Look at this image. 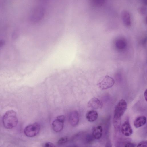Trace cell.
<instances>
[{
	"label": "cell",
	"instance_id": "cell-7",
	"mask_svg": "<svg viewBox=\"0 0 147 147\" xmlns=\"http://www.w3.org/2000/svg\"><path fill=\"white\" fill-rule=\"evenodd\" d=\"M121 131L123 135L127 136H130L133 132L130 124L127 121H125L122 124L121 127Z\"/></svg>",
	"mask_w": 147,
	"mask_h": 147
},
{
	"label": "cell",
	"instance_id": "cell-8",
	"mask_svg": "<svg viewBox=\"0 0 147 147\" xmlns=\"http://www.w3.org/2000/svg\"><path fill=\"white\" fill-rule=\"evenodd\" d=\"M69 121L70 124L73 127L77 125L79 121V116L78 112L76 111L71 112L69 116Z\"/></svg>",
	"mask_w": 147,
	"mask_h": 147
},
{
	"label": "cell",
	"instance_id": "cell-10",
	"mask_svg": "<svg viewBox=\"0 0 147 147\" xmlns=\"http://www.w3.org/2000/svg\"><path fill=\"white\" fill-rule=\"evenodd\" d=\"M98 117V114L97 112L94 110L89 111L86 115V119L90 122L95 121L97 119Z\"/></svg>",
	"mask_w": 147,
	"mask_h": 147
},
{
	"label": "cell",
	"instance_id": "cell-3",
	"mask_svg": "<svg viewBox=\"0 0 147 147\" xmlns=\"http://www.w3.org/2000/svg\"><path fill=\"white\" fill-rule=\"evenodd\" d=\"M127 104L124 99H121L116 105L114 112V117L121 118L126 110Z\"/></svg>",
	"mask_w": 147,
	"mask_h": 147
},
{
	"label": "cell",
	"instance_id": "cell-11",
	"mask_svg": "<svg viewBox=\"0 0 147 147\" xmlns=\"http://www.w3.org/2000/svg\"><path fill=\"white\" fill-rule=\"evenodd\" d=\"M146 122V118L144 116H141L136 119L134 125L136 128H138L144 125Z\"/></svg>",
	"mask_w": 147,
	"mask_h": 147
},
{
	"label": "cell",
	"instance_id": "cell-15",
	"mask_svg": "<svg viewBox=\"0 0 147 147\" xmlns=\"http://www.w3.org/2000/svg\"><path fill=\"white\" fill-rule=\"evenodd\" d=\"M147 146V141H143L138 143L137 147H145Z\"/></svg>",
	"mask_w": 147,
	"mask_h": 147
},
{
	"label": "cell",
	"instance_id": "cell-14",
	"mask_svg": "<svg viewBox=\"0 0 147 147\" xmlns=\"http://www.w3.org/2000/svg\"><path fill=\"white\" fill-rule=\"evenodd\" d=\"M68 140V138L67 136H64L61 138L58 141L57 143L58 145H62L67 142Z\"/></svg>",
	"mask_w": 147,
	"mask_h": 147
},
{
	"label": "cell",
	"instance_id": "cell-5",
	"mask_svg": "<svg viewBox=\"0 0 147 147\" xmlns=\"http://www.w3.org/2000/svg\"><path fill=\"white\" fill-rule=\"evenodd\" d=\"M65 117L63 115L58 116L53 122L52 125L53 130L56 132H60L63 129Z\"/></svg>",
	"mask_w": 147,
	"mask_h": 147
},
{
	"label": "cell",
	"instance_id": "cell-6",
	"mask_svg": "<svg viewBox=\"0 0 147 147\" xmlns=\"http://www.w3.org/2000/svg\"><path fill=\"white\" fill-rule=\"evenodd\" d=\"M87 106L88 107L93 109H97L101 108L103 106V104L98 98L94 97L89 101Z\"/></svg>",
	"mask_w": 147,
	"mask_h": 147
},
{
	"label": "cell",
	"instance_id": "cell-17",
	"mask_svg": "<svg viewBox=\"0 0 147 147\" xmlns=\"http://www.w3.org/2000/svg\"><path fill=\"white\" fill-rule=\"evenodd\" d=\"M55 146L53 143L50 142H46L44 144V146L46 147H54Z\"/></svg>",
	"mask_w": 147,
	"mask_h": 147
},
{
	"label": "cell",
	"instance_id": "cell-4",
	"mask_svg": "<svg viewBox=\"0 0 147 147\" xmlns=\"http://www.w3.org/2000/svg\"><path fill=\"white\" fill-rule=\"evenodd\" d=\"M115 83V81L112 78L106 75L102 80L97 84V85L101 89L105 90L112 87Z\"/></svg>",
	"mask_w": 147,
	"mask_h": 147
},
{
	"label": "cell",
	"instance_id": "cell-12",
	"mask_svg": "<svg viewBox=\"0 0 147 147\" xmlns=\"http://www.w3.org/2000/svg\"><path fill=\"white\" fill-rule=\"evenodd\" d=\"M115 45L116 48L118 50L122 51L123 50L126 48V42L124 39L119 38L116 41Z\"/></svg>",
	"mask_w": 147,
	"mask_h": 147
},
{
	"label": "cell",
	"instance_id": "cell-19",
	"mask_svg": "<svg viewBox=\"0 0 147 147\" xmlns=\"http://www.w3.org/2000/svg\"><path fill=\"white\" fill-rule=\"evenodd\" d=\"M144 96L145 99L146 101H147V90H146L145 91L144 93Z\"/></svg>",
	"mask_w": 147,
	"mask_h": 147
},
{
	"label": "cell",
	"instance_id": "cell-1",
	"mask_svg": "<svg viewBox=\"0 0 147 147\" xmlns=\"http://www.w3.org/2000/svg\"><path fill=\"white\" fill-rule=\"evenodd\" d=\"M2 121L4 127L7 129L15 127L18 123V119L16 112L13 110L7 111L3 115Z\"/></svg>",
	"mask_w": 147,
	"mask_h": 147
},
{
	"label": "cell",
	"instance_id": "cell-2",
	"mask_svg": "<svg viewBox=\"0 0 147 147\" xmlns=\"http://www.w3.org/2000/svg\"><path fill=\"white\" fill-rule=\"evenodd\" d=\"M40 130V125L37 122L27 126L25 128L24 132L27 136L32 137L36 136Z\"/></svg>",
	"mask_w": 147,
	"mask_h": 147
},
{
	"label": "cell",
	"instance_id": "cell-13",
	"mask_svg": "<svg viewBox=\"0 0 147 147\" xmlns=\"http://www.w3.org/2000/svg\"><path fill=\"white\" fill-rule=\"evenodd\" d=\"M121 118H118L114 117L113 120V125L115 129L117 131L120 130L121 125Z\"/></svg>",
	"mask_w": 147,
	"mask_h": 147
},
{
	"label": "cell",
	"instance_id": "cell-9",
	"mask_svg": "<svg viewBox=\"0 0 147 147\" xmlns=\"http://www.w3.org/2000/svg\"><path fill=\"white\" fill-rule=\"evenodd\" d=\"M103 129L101 126L98 125L94 127L92 129V136L95 139L100 138L102 135Z\"/></svg>",
	"mask_w": 147,
	"mask_h": 147
},
{
	"label": "cell",
	"instance_id": "cell-20",
	"mask_svg": "<svg viewBox=\"0 0 147 147\" xmlns=\"http://www.w3.org/2000/svg\"><path fill=\"white\" fill-rule=\"evenodd\" d=\"M117 3L116 2V6H117ZM116 7H117V6H116Z\"/></svg>",
	"mask_w": 147,
	"mask_h": 147
},
{
	"label": "cell",
	"instance_id": "cell-16",
	"mask_svg": "<svg viewBox=\"0 0 147 147\" xmlns=\"http://www.w3.org/2000/svg\"><path fill=\"white\" fill-rule=\"evenodd\" d=\"M136 146V145L134 144L129 142L126 143L124 146L125 147H134Z\"/></svg>",
	"mask_w": 147,
	"mask_h": 147
},
{
	"label": "cell",
	"instance_id": "cell-18",
	"mask_svg": "<svg viewBox=\"0 0 147 147\" xmlns=\"http://www.w3.org/2000/svg\"><path fill=\"white\" fill-rule=\"evenodd\" d=\"M4 44V41L2 40H0V48Z\"/></svg>",
	"mask_w": 147,
	"mask_h": 147
}]
</instances>
